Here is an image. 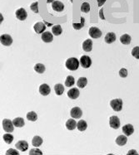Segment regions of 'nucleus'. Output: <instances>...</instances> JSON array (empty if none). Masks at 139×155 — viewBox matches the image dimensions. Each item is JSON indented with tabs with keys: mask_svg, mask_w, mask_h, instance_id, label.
<instances>
[{
	"mask_svg": "<svg viewBox=\"0 0 139 155\" xmlns=\"http://www.w3.org/2000/svg\"><path fill=\"white\" fill-rule=\"evenodd\" d=\"M79 63H80V62L78 61L77 58L71 57L68 58V59L66 61L65 66L68 70H70V71H76V70H78V69Z\"/></svg>",
	"mask_w": 139,
	"mask_h": 155,
	"instance_id": "nucleus-1",
	"label": "nucleus"
},
{
	"mask_svg": "<svg viewBox=\"0 0 139 155\" xmlns=\"http://www.w3.org/2000/svg\"><path fill=\"white\" fill-rule=\"evenodd\" d=\"M110 105L114 111H121L122 109V100L115 99L110 101Z\"/></svg>",
	"mask_w": 139,
	"mask_h": 155,
	"instance_id": "nucleus-2",
	"label": "nucleus"
},
{
	"mask_svg": "<svg viewBox=\"0 0 139 155\" xmlns=\"http://www.w3.org/2000/svg\"><path fill=\"white\" fill-rule=\"evenodd\" d=\"M2 124H3V128L4 129L5 132H7V133H12L13 130H14V124H13V121L5 119V120H3Z\"/></svg>",
	"mask_w": 139,
	"mask_h": 155,
	"instance_id": "nucleus-3",
	"label": "nucleus"
},
{
	"mask_svg": "<svg viewBox=\"0 0 139 155\" xmlns=\"http://www.w3.org/2000/svg\"><path fill=\"white\" fill-rule=\"evenodd\" d=\"M89 35L92 38H99L102 37V31H101L100 29H98V27H90V29H89Z\"/></svg>",
	"mask_w": 139,
	"mask_h": 155,
	"instance_id": "nucleus-4",
	"label": "nucleus"
},
{
	"mask_svg": "<svg viewBox=\"0 0 139 155\" xmlns=\"http://www.w3.org/2000/svg\"><path fill=\"white\" fill-rule=\"evenodd\" d=\"M80 64L83 68H89L92 65V60L89 57L84 55L80 58Z\"/></svg>",
	"mask_w": 139,
	"mask_h": 155,
	"instance_id": "nucleus-5",
	"label": "nucleus"
},
{
	"mask_svg": "<svg viewBox=\"0 0 139 155\" xmlns=\"http://www.w3.org/2000/svg\"><path fill=\"white\" fill-rule=\"evenodd\" d=\"M109 124H110V126H111V128H114V129H117V128L120 127V120L118 119V117L117 116H112V117H110V119H109Z\"/></svg>",
	"mask_w": 139,
	"mask_h": 155,
	"instance_id": "nucleus-6",
	"label": "nucleus"
},
{
	"mask_svg": "<svg viewBox=\"0 0 139 155\" xmlns=\"http://www.w3.org/2000/svg\"><path fill=\"white\" fill-rule=\"evenodd\" d=\"M0 41H1V43L6 47H9L13 43V38L11 37V36L8 35V34H3L1 36Z\"/></svg>",
	"mask_w": 139,
	"mask_h": 155,
	"instance_id": "nucleus-7",
	"label": "nucleus"
},
{
	"mask_svg": "<svg viewBox=\"0 0 139 155\" xmlns=\"http://www.w3.org/2000/svg\"><path fill=\"white\" fill-rule=\"evenodd\" d=\"M70 115L74 119H80L83 115V111L79 107H74L71 110Z\"/></svg>",
	"mask_w": 139,
	"mask_h": 155,
	"instance_id": "nucleus-8",
	"label": "nucleus"
},
{
	"mask_svg": "<svg viewBox=\"0 0 139 155\" xmlns=\"http://www.w3.org/2000/svg\"><path fill=\"white\" fill-rule=\"evenodd\" d=\"M50 92H51V89H50L48 85L43 84L39 86V93L41 94L42 95H44V96L48 95Z\"/></svg>",
	"mask_w": 139,
	"mask_h": 155,
	"instance_id": "nucleus-9",
	"label": "nucleus"
},
{
	"mask_svg": "<svg viewBox=\"0 0 139 155\" xmlns=\"http://www.w3.org/2000/svg\"><path fill=\"white\" fill-rule=\"evenodd\" d=\"M16 17L17 19L21 20V21H24L28 17V14H27L26 10L24 9H19L16 11Z\"/></svg>",
	"mask_w": 139,
	"mask_h": 155,
	"instance_id": "nucleus-10",
	"label": "nucleus"
},
{
	"mask_svg": "<svg viewBox=\"0 0 139 155\" xmlns=\"http://www.w3.org/2000/svg\"><path fill=\"white\" fill-rule=\"evenodd\" d=\"M46 27H47L45 26L44 22H37L34 26H33V29H34V31L36 32L37 33L41 34V33H44V32L45 31Z\"/></svg>",
	"mask_w": 139,
	"mask_h": 155,
	"instance_id": "nucleus-11",
	"label": "nucleus"
},
{
	"mask_svg": "<svg viewBox=\"0 0 139 155\" xmlns=\"http://www.w3.org/2000/svg\"><path fill=\"white\" fill-rule=\"evenodd\" d=\"M122 132L127 136H130V135H132V133H134V128H133V126L132 124H126V125H124L122 127Z\"/></svg>",
	"mask_w": 139,
	"mask_h": 155,
	"instance_id": "nucleus-12",
	"label": "nucleus"
},
{
	"mask_svg": "<svg viewBox=\"0 0 139 155\" xmlns=\"http://www.w3.org/2000/svg\"><path fill=\"white\" fill-rule=\"evenodd\" d=\"M15 146H16V148H17L18 150L24 152V151H26L28 149V144L26 141H24V140H20V141L17 142Z\"/></svg>",
	"mask_w": 139,
	"mask_h": 155,
	"instance_id": "nucleus-13",
	"label": "nucleus"
},
{
	"mask_svg": "<svg viewBox=\"0 0 139 155\" xmlns=\"http://www.w3.org/2000/svg\"><path fill=\"white\" fill-rule=\"evenodd\" d=\"M79 90L78 88H72L68 91V96L72 99V100H75L79 96Z\"/></svg>",
	"mask_w": 139,
	"mask_h": 155,
	"instance_id": "nucleus-14",
	"label": "nucleus"
},
{
	"mask_svg": "<svg viewBox=\"0 0 139 155\" xmlns=\"http://www.w3.org/2000/svg\"><path fill=\"white\" fill-rule=\"evenodd\" d=\"M52 9L55 10L57 12H62L63 9H64V5L63 3L59 2V1H53L52 4Z\"/></svg>",
	"mask_w": 139,
	"mask_h": 155,
	"instance_id": "nucleus-15",
	"label": "nucleus"
},
{
	"mask_svg": "<svg viewBox=\"0 0 139 155\" xmlns=\"http://www.w3.org/2000/svg\"><path fill=\"white\" fill-rule=\"evenodd\" d=\"M83 49L86 52H91L92 49V41L90 39H87L86 41H84L83 43Z\"/></svg>",
	"mask_w": 139,
	"mask_h": 155,
	"instance_id": "nucleus-16",
	"label": "nucleus"
},
{
	"mask_svg": "<svg viewBox=\"0 0 139 155\" xmlns=\"http://www.w3.org/2000/svg\"><path fill=\"white\" fill-rule=\"evenodd\" d=\"M53 39L52 34L49 32H44V33H42V40L44 41V42H51Z\"/></svg>",
	"mask_w": 139,
	"mask_h": 155,
	"instance_id": "nucleus-17",
	"label": "nucleus"
},
{
	"mask_svg": "<svg viewBox=\"0 0 139 155\" xmlns=\"http://www.w3.org/2000/svg\"><path fill=\"white\" fill-rule=\"evenodd\" d=\"M127 142V135H119L118 137L116 139V143H117V145L119 146H123L125 145Z\"/></svg>",
	"mask_w": 139,
	"mask_h": 155,
	"instance_id": "nucleus-18",
	"label": "nucleus"
},
{
	"mask_svg": "<svg viewBox=\"0 0 139 155\" xmlns=\"http://www.w3.org/2000/svg\"><path fill=\"white\" fill-rule=\"evenodd\" d=\"M116 41V35L113 32H108L105 37V42L108 44H111Z\"/></svg>",
	"mask_w": 139,
	"mask_h": 155,
	"instance_id": "nucleus-19",
	"label": "nucleus"
},
{
	"mask_svg": "<svg viewBox=\"0 0 139 155\" xmlns=\"http://www.w3.org/2000/svg\"><path fill=\"white\" fill-rule=\"evenodd\" d=\"M13 123L14 124L15 127H17V128H21V127H23L24 124H25V122L23 118L21 117H17V118H15L14 120H13Z\"/></svg>",
	"mask_w": 139,
	"mask_h": 155,
	"instance_id": "nucleus-20",
	"label": "nucleus"
},
{
	"mask_svg": "<svg viewBox=\"0 0 139 155\" xmlns=\"http://www.w3.org/2000/svg\"><path fill=\"white\" fill-rule=\"evenodd\" d=\"M76 127H77V122L74 120L70 119L66 122V128H68V130H74Z\"/></svg>",
	"mask_w": 139,
	"mask_h": 155,
	"instance_id": "nucleus-21",
	"label": "nucleus"
},
{
	"mask_svg": "<svg viewBox=\"0 0 139 155\" xmlns=\"http://www.w3.org/2000/svg\"><path fill=\"white\" fill-rule=\"evenodd\" d=\"M131 41H132V38L128 34H124V35L121 36L120 37V42L124 45H129L131 43Z\"/></svg>",
	"mask_w": 139,
	"mask_h": 155,
	"instance_id": "nucleus-22",
	"label": "nucleus"
},
{
	"mask_svg": "<svg viewBox=\"0 0 139 155\" xmlns=\"http://www.w3.org/2000/svg\"><path fill=\"white\" fill-rule=\"evenodd\" d=\"M54 90L57 95H62L64 92V86L62 84H57L54 86Z\"/></svg>",
	"mask_w": 139,
	"mask_h": 155,
	"instance_id": "nucleus-23",
	"label": "nucleus"
},
{
	"mask_svg": "<svg viewBox=\"0 0 139 155\" xmlns=\"http://www.w3.org/2000/svg\"><path fill=\"white\" fill-rule=\"evenodd\" d=\"M43 142H44V140L42 138L39 137V136H34L33 138L32 139V144H33V146L39 147L43 144Z\"/></svg>",
	"mask_w": 139,
	"mask_h": 155,
	"instance_id": "nucleus-24",
	"label": "nucleus"
},
{
	"mask_svg": "<svg viewBox=\"0 0 139 155\" xmlns=\"http://www.w3.org/2000/svg\"><path fill=\"white\" fill-rule=\"evenodd\" d=\"M77 128L79 131H84V130L87 129V124L84 120H79L78 123L77 124Z\"/></svg>",
	"mask_w": 139,
	"mask_h": 155,
	"instance_id": "nucleus-25",
	"label": "nucleus"
},
{
	"mask_svg": "<svg viewBox=\"0 0 139 155\" xmlns=\"http://www.w3.org/2000/svg\"><path fill=\"white\" fill-rule=\"evenodd\" d=\"M87 84V80L86 77H80L78 80L77 85L79 88H84Z\"/></svg>",
	"mask_w": 139,
	"mask_h": 155,
	"instance_id": "nucleus-26",
	"label": "nucleus"
},
{
	"mask_svg": "<svg viewBox=\"0 0 139 155\" xmlns=\"http://www.w3.org/2000/svg\"><path fill=\"white\" fill-rule=\"evenodd\" d=\"M52 32L53 35L59 36L63 32V29L60 25H55L52 27Z\"/></svg>",
	"mask_w": 139,
	"mask_h": 155,
	"instance_id": "nucleus-27",
	"label": "nucleus"
},
{
	"mask_svg": "<svg viewBox=\"0 0 139 155\" xmlns=\"http://www.w3.org/2000/svg\"><path fill=\"white\" fill-rule=\"evenodd\" d=\"M34 70L35 71H37L39 74H43L45 71V67H44V65L41 64V63H38V64L35 65Z\"/></svg>",
	"mask_w": 139,
	"mask_h": 155,
	"instance_id": "nucleus-28",
	"label": "nucleus"
},
{
	"mask_svg": "<svg viewBox=\"0 0 139 155\" xmlns=\"http://www.w3.org/2000/svg\"><path fill=\"white\" fill-rule=\"evenodd\" d=\"M27 119L30 121H36L38 120V115L35 113L34 111H31L27 114Z\"/></svg>",
	"mask_w": 139,
	"mask_h": 155,
	"instance_id": "nucleus-29",
	"label": "nucleus"
},
{
	"mask_svg": "<svg viewBox=\"0 0 139 155\" xmlns=\"http://www.w3.org/2000/svg\"><path fill=\"white\" fill-rule=\"evenodd\" d=\"M3 138H4L5 143L8 144H10L13 141V136L12 134H10V133H5V134H4Z\"/></svg>",
	"mask_w": 139,
	"mask_h": 155,
	"instance_id": "nucleus-30",
	"label": "nucleus"
},
{
	"mask_svg": "<svg viewBox=\"0 0 139 155\" xmlns=\"http://www.w3.org/2000/svg\"><path fill=\"white\" fill-rule=\"evenodd\" d=\"M75 83V81H74V76H72V75H68V77H67V79L65 80V85L66 86H68V87H70V86H73Z\"/></svg>",
	"mask_w": 139,
	"mask_h": 155,
	"instance_id": "nucleus-31",
	"label": "nucleus"
},
{
	"mask_svg": "<svg viewBox=\"0 0 139 155\" xmlns=\"http://www.w3.org/2000/svg\"><path fill=\"white\" fill-rule=\"evenodd\" d=\"M84 23H85V20H84V18H81V23H79V24H77V23H73V27H74V29H76V30H79V29L83 28V26H84Z\"/></svg>",
	"mask_w": 139,
	"mask_h": 155,
	"instance_id": "nucleus-32",
	"label": "nucleus"
},
{
	"mask_svg": "<svg viewBox=\"0 0 139 155\" xmlns=\"http://www.w3.org/2000/svg\"><path fill=\"white\" fill-rule=\"evenodd\" d=\"M81 11L83 13H88L90 11V5L88 3H83L81 6Z\"/></svg>",
	"mask_w": 139,
	"mask_h": 155,
	"instance_id": "nucleus-33",
	"label": "nucleus"
},
{
	"mask_svg": "<svg viewBox=\"0 0 139 155\" xmlns=\"http://www.w3.org/2000/svg\"><path fill=\"white\" fill-rule=\"evenodd\" d=\"M132 55L137 59H139V47H135L132 51Z\"/></svg>",
	"mask_w": 139,
	"mask_h": 155,
	"instance_id": "nucleus-34",
	"label": "nucleus"
},
{
	"mask_svg": "<svg viewBox=\"0 0 139 155\" xmlns=\"http://www.w3.org/2000/svg\"><path fill=\"white\" fill-rule=\"evenodd\" d=\"M38 5H39V3H38V2H34V3H33L30 6L31 10H32L33 12H34L35 14H38V13H39Z\"/></svg>",
	"mask_w": 139,
	"mask_h": 155,
	"instance_id": "nucleus-35",
	"label": "nucleus"
},
{
	"mask_svg": "<svg viewBox=\"0 0 139 155\" xmlns=\"http://www.w3.org/2000/svg\"><path fill=\"white\" fill-rule=\"evenodd\" d=\"M119 75L122 77V78H125L127 76V71L125 68H122L120 71H119Z\"/></svg>",
	"mask_w": 139,
	"mask_h": 155,
	"instance_id": "nucleus-36",
	"label": "nucleus"
},
{
	"mask_svg": "<svg viewBox=\"0 0 139 155\" xmlns=\"http://www.w3.org/2000/svg\"><path fill=\"white\" fill-rule=\"evenodd\" d=\"M19 153L16 151L15 149H10L9 150L6 152V155H18Z\"/></svg>",
	"mask_w": 139,
	"mask_h": 155,
	"instance_id": "nucleus-37",
	"label": "nucleus"
},
{
	"mask_svg": "<svg viewBox=\"0 0 139 155\" xmlns=\"http://www.w3.org/2000/svg\"><path fill=\"white\" fill-rule=\"evenodd\" d=\"M29 154L30 155H34V154H39V155H43V153L42 151L39 150V149H31L30 152H29Z\"/></svg>",
	"mask_w": 139,
	"mask_h": 155,
	"instance_id": "nucleus-38",
	"label": "nucleus"
},
{
	"mask_svg": "<svg viewBox=\"0 0 139 155\" xmlns=\"http://www.w3.org/2000/svg\"><path fill=\"white\" fill-rule=\"evenodd\" d=\"M105 2H106V0H98V7H102L105 4Z\"/></svg>",
	"mask_w": 139,
	"mask_h": 155,
	"instance_id": "nucleus-39",
	"label": "nucleus"
},
{
	"mask_svg": "<svg viewBox=\"0 0 139 155\" xmlns=\"http://www.w3.org/2000/svg\"><path fill=\"white\" fill-rule=\"evenodd\" d=\"M99 16H100V18H102V19H105V17L103 16V8H102L100 12H99Z\"/></svg>",
	"mask_w": 139,
	"mask_h": 155,
	"instance_id": "nucleus-40",
	"label": "nucleus"
},
{
	"mask_svg": "<svg viewBox=\"0 0 139 155\" xmlns=\"http://www.w3.org/2000/svg\"><path fill=\"white\" fill-rule=\"evenodd\" d=\"M130 154H136L138 155V154L137 153V151L136 150H130L128 153H127V155H130Z\"/></svg>",
	"mask_w": 139,
	"mask_h": 155,
	"instance_id": "nucleus-41",
	"label": "nucleus"
}]
</instances>
